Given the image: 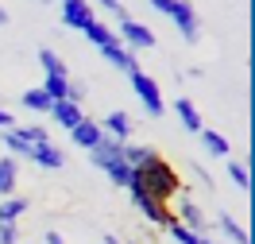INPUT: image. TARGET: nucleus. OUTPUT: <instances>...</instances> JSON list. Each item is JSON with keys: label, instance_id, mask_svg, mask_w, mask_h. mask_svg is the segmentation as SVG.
<instances>
[{"label": "nucleus", "instance_id": "obj_1", "mask_svg": "<svg viewBox=\"0 0 255 244\" xmlns=\"http://www.w3.org/2000/svg\"><path fill=\"white\" fill-rule=\"evenodd\" d=\"M128 190H143L147 198H155V202H162V206H170V202L182 194V175L174 171V163H166L162 155H151L143 167L131 171Z\"/></svg>", "mask_w": 255, "mask_h": 244}, {"label": "nucleus", "instance_id": "obj_2", "mask_svg": "<svg viewBox=\"0 0 255 244\" xmlns=\"http://www.w3.org/2000/svg\"><path fill=\"white\" fill-rule=\"evenodd\" d=\"M85 155H89V163H93L97 171L109 175L112 186H124V190H128V182H131V167L124 163V144H120V140L101 136V144H97L93 151H85Z\"/></svg>", "mask_w": 255, "mask_h": 244}, {"label": "nucleus", "instance_id": "obj_3", "mask_svg": "<svg viewBox=\"0 0 255 244\" xmlns=\"http://www.w3.org/2000/svg\"><path fill=\"white\" fill-rule=\"evenodd\" d=\"M159 16H166V19H174V27H178V35H182V43H197L201 39V19H197V12H193V4L190 0H147Z\"/></svg>", "mask_w": 255, "mask_h": 244}, {"label": "nucleus", "instance_id": "obj_4", "mask_svg": "<svg viewBox=\"0 0 255 244\" xmlns=\"http://www.w3.org/2000/svg\"><path fill=\"white\" fill-rule=\"evenodd\" d=\"M128 81H131V89H135V97H139V105H143L147 113L159 120L162 113H166V101H162V89L159 81L151 78V74H143V70H131L128 74Z\"/></svg>", "mask_w": 255, "mask_h": 244}, {"label": "nucleus", "instance_id": "obj_5", "mask_svg": "<svg viewBox=\"0 0 255 244\" xmlns=\"http://www.w3.org/2000/svg\"><path fill=\"white\" fill-rule=\"evenodd\" d=\"M112 31H116V39H120L131 54H135V50H155V43H159L147 23H139V19H131V16H124V19H120V27H112Z\"/></svg>", "mask_w": 255, "mask_h": 244}, {"label": "nucleus", "instance_id": "obj_6", "mask_svg": "<svg viewBox=\"0 0 255 244\" xmlns=\"http://www.w3.org/2000/svg\"><path fill=\"white\" fill-rule=\"evenodd\" d=\"M58 19H62V27H70V31H85L97 19V12H93L89 0H58Z\"/></svg>", "mask_w": 255, "mask_h": 244}, {"label": "nucleus", "instance_id": "obj_7", "mask_svg": "<svg viewBox=\"0 0 255 244\" xmlns=\"http://www.w3.org/2000/svg\"><path fill=\"white\" fill-rule=\"evenodd\" d=\"M128 194H131V206L143 213L151 225H166V221L174 217V210H170V206H162V202H155V198H147L143 190H128Z\"/></svg>", "mask_w": 255, "mask_h": 244}, {"label": "nucleus", "instance_id": "obj_8", "mask_svg": "<svg viewBox=\"0 0 255 244\" xmlns=\"http://www.w3.org/2000/svg\"><path fill=\"white\" fill-rule=\"evenodd\" d=\"M174 221H178V225H186L190 233H201V237H209V229H213V221L205 217V210L193 206L190 198H182V210L174 213Z\"/></svg>", "mask_w": 255, "mask_h": 244}, {"label": "nucleus", "instance_id": "obj_9", "mask_svg": "<svg viewBox=\"0 0 255 244\" xmlns=\"http://www.w3.org/2000/svg\"><path fill=\"white\" fill-rule=\"evenodd\" d=\"M50 120H54V124H58V128H78L81 120H85V113H81V105H74V101H54V105H50Z\"/></svg>", "mask_w": 255, "mask_h": 244}, {"label": "nucleus", "instance_id": "obj_10", "mask_svg": "<svg viewBox=\"0 0 255 244\" xmlns=\"http://www.w3.org/2000/svg\"><path fill=\"white\" fill-rule=\"evenodd\" d=\"M27 163L43 167V171H62V167H66V155H62V147H58V144H50V140H47V144H39L31 151V159H27Z\"/></svg>", "mask_w": 255, "mask_h": 244}, {"label": "nucleus", "instance_id": "obj_11", "mask_svg": "<svg viewBox=\"0 0 255 244\" xmlns=\"http://www.w3.org/2000/svg\"><path fill=\"white\" fill-rule=\"evenodd\" d=\"M101 136H105V132H101V120H89V116L81 120L78 128H70V140H74L81 151H93V147L101 144Z\"/></svg>", "mask_w": 255, "mask_h": 244}, {"label": "nucleus", "instance_id": "obj_12", "mask_svg": "<svg viewBox=\"0 0 255 244\" xmlns=\"http://www.w3.org/2000/svg\"><path fill=\"white\" fill-rule=\"evenodd\" d=\"M101 132L112 136V140H120V144H128V136H131V116H128L124 109H112V113L101 120Z\"/></svg>", "mask_w": 255, "mask_h": 244}, {"label": "nucleus", "instance_id": "obj_13", "mask_svg": "<svg viewBox=\"0 0 255 244\" xmlns=\"http://www.w3.org/2000/svg\"><path fill=\"white\" fill-rule=\"evenodd\" d=\"M174 116L182 120V128L193 132V136L205 128V120H201V109L193 105V97H178V101H174Z\"/></svg>", "mask_w": 255, "mask_h": 244}, {"label": "nucleus", "instance_id": "obj_14", "mask_svg": "<svg viewBox=\"0 0 255 244\" xmlns=\"http://www.w3.org/2000/svg\"><path fill=\"white\" fill-rule=\"evenodd\" d=\"M101 54H105V62H112L116 70H124V74L139 70V66H135V54H131V50H128L124 43H120V39H112L109 47H101Z\"/></svg>", "mask_w": 255, "mask_h": 244}, {"label": "nucleus", "instance_id": "obj_15", "mask_svg": "<svg viewBox=\"0 0 255 244\" xmlns=\"http://www.w3.org/2000/svg\"><path fill=\"white\" fill-rule=\"evenodd\" d=\"M4 151H8L12 159H31L35 144L27 140V136H23V128L16 124V128H8V132H4Z\"/></svg>", "mask_w": 255, "mask_h": 244}, {"label": "nucleus", "instance_id": "obj_16", "mask_svg": "<svg viewBox=\"0 0 255 244\" xmlns=\"http://www.w3.org/2000/svg\"><path fill=\"white\" fill-rule=\"evenodd\" d=\"M19 182V163L12 155H0V198H12Z\"/></svg>", "mask_w": 255, "mask_h": 244}, {"label": "nucleus", "instance_id": "obj_17", "mask_svg": "<svg viewBox=\"0 0 255 244\" xmlns=\"http://www.w3.org/2000/svg\"><path fill=\"white\" fill-rule=\"evenodd\" d=\"M27 213V198H0V225H19V217Z\"/></svg>", "mask_w": 255, "mask_h": 244}, {"label": "nucleus", "instance_id": "obj_18", "mask_svg": "<svg viewBox=\"0 0 255 244\" xmlns=\"http://www.w3.org/2000/svg\"><path fill=\"white\" fill-rule=\"evenodd\" d=\"M39 66H43L47 78H70V70H66V62L58 58V50H50V47H39Z\"/></svg>", "mask_w": 255, "mask_h": 244}, {"label": "nucleus", "instance_id": "obj_19", "mask_svg": "<svg viewBox=\"0 0 255 244\" xmlns=\"http://www.w3.org/2000/svg\"><path fill=\"white\" fill-rule=\"evenodd\" d=\"M197 136H201V147H205V151L213 155V159H224V155H228V136H224V132L201 128Z\"/></svg>", "mask_w": 255, "mask_h": 244}, {"label": "nucleus", "instance_id": "obj_20", "mask_svg": "<svg viewBox=\"0 0 255 244\" xmlns=\"http://www.w3.org/2000/svg\"><path fill=\"white\" fill-rule=\"evenodd\" d=\"M217 225H221V233L228 237V244H252L248 229L236 225V217H232V213H221V217H217Z\"/></svg>", "mask_w": 255, "mask_h": 244}, {"label": "nucleus", "instance_id": "obj_21", "mask_svg": "<svg viewBox=\"0 0 255 244\" xmlns=\"http://www.w3.org/2000/svg\"><path fill=\"white\" fill-rule=\"evenodd\" d=\"M19 105H23L27 113H50V97L39 85H35V89H23V93H19Z\"/></svg>", "mask_w": 255, "mask_h": 244}, {"label": "nucleus", "instance_id": "obj_22", "mask_svg": "<svg viewBox=\"0 0 255 244\" xmlns=\"http://www.w3.org/2000/svg\"><path fill=\"white\" fill-rule=\"evenodd\" d=\"M81 35H85V39H89V43H93L97 50H101V47H109L112 39H116V31H112L109 23H101V19H93V23H89V27H85Z\"/></svg>", "mask_w": 255, "mask_h": 244}, {"label": "nucleus", "instance_id": "obj_23", "mask_svg": "<svg viewBox=\"0 0 255 244\" xmlns=\"http://www.w3.org/2000/svg\"><path fill=\"white\" fill-rule=\"evenodd\" d=\"M151 155H159L151 144H124V163L131 167V171H135V167H143Z\"/></svg>", "mask_w": 255, "mask_h": 244}, {"label": "nucleus", "instance_id": "obj_24", "mask_svg": "<svg viewBox=\"0 0 255 244\" xmlns=\"http://www.w3.org/2000/svg\"><path fill=\"white\" fill-rule=\"evenodd\" d=\"M39 89L50 97V105H54V101H70V78H43Z\"/></svg>", "mask_w": 255, "mask_h": 244}, {"label": "nucleus", "instance_id": "obj_25", "mask_svg": "<svg viewBox=\"0 0 255 244\" xmlns=\"http://www.w3.org/2000/svg\"><path fill=\"white\" fill-rule=\"evenodd\" d=\"M228 179H232V186H236V190H244V194H248V186H252V171H248V163L228 159Z\"/></svg>", "mask_w": 255, "mask_h": 244}, {"label": "nucleus", "instance_id": "obj_26", "mask_svg": "<svg viewBox=\"0 0 255 244\" xmlns=\"http://www.w3.org/2000/svg\"><path fill=\"white\" fill-rule=\"evenodd\" d=\"M19 128H23V136H27V140H31L35 147H39V144H47V140H50L43 124H19Z\"/></svg>", "mask_w": 255, "mask_h": 244}, {"label": "nucleus", "instance_id": "obj_27", "mask_svg": "<svg viewBox=\"0 0 255 244\" xmlns=\"http://www.w3.org/2000/svg\"><path fill=\"white\" fill-rule=\"evenodd\" d=\"M0 244H19V225H0Z\"/></svg>", "mask_w": 255, "mask_h": 244}, {"label": "nucleus", "instance_id": "obj_28", "mask_svg": "<svg viewBox=\"0 0 255 244\" xmlns=\"http://www.w3.org/2000/svg\"><path fill=\"white\" fill-rule=\"evenodd\" d=\"M97 4H101L105 12H112V16H116V19H124V16H128V8H124V4H120V0H97Z\"/></svg>", "mask_w": 255, "mask_h": 244}, {"label": "nucleus", "instance_id": "obj_29", "mask_svg": "<svg viewBox=\"0 0 255 244\" xmlns=\"http://www.w3.org/2000/svg\"><path fill=\"white\" fill-rule=\"evenodd\" d=\"M70 101H74V105L85 101V85H81V81H70Z\"/></svg>", "mask_w": 255, "mask_h": 244}, {"label": "nucleus", "instance_id": "obj_30", "mask_svg": "<svg viewBox=\"0 0 255 244\" xmlns=\"http://www.w3.org/2000/svg\"><path fill=\"white\" fill-rule=\"evenodd\" d=\"M8 128H16V116L8 113V109H0V132H8Z\"/></svg>", "mask_w": 255, "mask_h": 244}, {"label": "nucleus", "instance_id": "obj_31", "mask_svg": "<svg viewBox=\"0 0 255 244\" xmlns=\"http://www.w3.org/2000/svg\"><path fill=\"white\" fill-rule=\"evenodd\" d=\"M43 244H66V237H62V233H47V237H43Z\"/></svg>", "mask_w": 255, "mask_h": 244}, {"label": "nucleus", "instance_id": "obj_32", "mask_svg": "<svg viewBox=\"0 0 255 244\" xmlns=\"http://www.w3.org/2000/svg\"><path fill=\"white\" fill-rule=\"evenodd\" d=\"M4 23H8V8H0V27H4Z\"/></svg>", "mask_w": 255, "mask_h": 244}, {"label": "nucleus", "instance_id": "obj_33", "mask_svg": "<svg viewBox=\"0 0 255 244\" xmlns=\"http://www.w3.org/2000/svg\"><path fill=\"white\" fill-rule=\"evenodd\" d=\"M43 4H47V0H43Z\"/></svg>", "mask_w": 255, "mask_h": 244}]
</instances>
